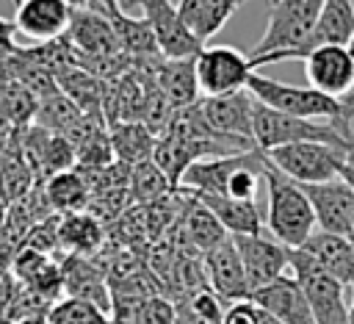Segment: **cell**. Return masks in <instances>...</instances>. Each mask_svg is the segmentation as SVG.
<instances>
[{
  "label": "cell",
  "instance_id": "6da1fadb",
  "mask_svg": "<svg viewBox=\"0 0 354 324\" xmlns=\"http://www.w3.org/2000/svg\"><path fill=\"white\" fill-rule=\"evenodd\" d=\"M246 91L279 111V114H288V116H299V119H324V122H332L343 136L354 138V91L348 97H329L313 86H290V83H282V80H274V78H266V75H252L249 83H246Z\"/></svg>",
  "mask_w": 354,
  "mask_h": 324
},
{
  "label": "cell",
  "instance_id": "7a4b0ae2",
  "mask_svg": "<svg viewBox=\"0 0 354 324\" xmlns=\"http://www.w3.org/2000/svg\"><path fill=\"white\" fill-rule=\"evenodd\" d=\"M324 0H271L268 6V25L257 47L249 53L252 66L307 58L310 55V36L315 30L318 14Z\"/></svg>",
  "mask_w": 354,
  "mask_h": 324
},
{
  "label": "cell",
  "instance_id": "3957f363",
  "mask_svg": "<svg viewBox=\"0 0 354 324\" xmlns=\"http://www.w3.org/2000/svg\"><path fill=\"white\" fill-rule=\"evenodd\" d=\"M263 180L268 188V205H266L268 230L288 249L304 246V241L315 233V224H318L304 188L288 174H282L271 161L266 163Z\"/></svg>",
  "mask_w": 354,
  "mask_h": 324
},
{
  "label": "cell",
  "instance_id": "277c9868",
  "mask_svg": "<svg viewBox=\"0 0 354 324\" xmlns=\"http://www.w3.org/2000/svg\"><path fill=\"white\" fill-rule=\"evenodd\" d=\"M252 136H254V144L268 152V150H277V147H288V144H307V141H315V144H326V147H337L346 152V147L354 144V138L343 136L332 122H324L318 125L315 119H299V116H288V114H279L263 102L254 105V125H252Z\"/></svg>",
  "mask_w": 354,
  "mask_h": 324
},
{
  "label": "cell",
  "instance_id": "5b68a950",
  "mask_svg": "<svg viewBox=\"0 0 354 324\" xmlns=\"http://www.w3.org/2000/svg\"><path fill=\"white\" fill-rule=\"evenodd\" d=\"M288 266L299 280L315 324H348V305L343 299V282L326 274L304 249H288Z\"/></svg>",
  "mask_w": 354,
  "mask_h": 324
},
{
  "label": "cell",
  "instance_id": "8992f818",
  "mask_svg": "<svg viewBox=\"0 0 354 324\" xmlns=\"http://www.w3.org/2000/svg\"><path fill=\"white\" fill-rule=\"evenodd\" d=\"M266 158L290 180L299 186H315V183H329L340 177L343 169V150L326 147V144H288L268 150Z\"/></svg>",
  "mask_w": 354,
  "mask_h": 324
},
{
  "label": "cell",
  "instance_id": "52a82bcc",
  "mask_svg": "<svg viewBox=\"0 0 354 324\" xmlns=\"http://www.w3.org/2000/svg\"><path fill=\"white\" fill-rule=\"evenodd\" d=\"M254 66L249 55L230 44H210L196 53V80L202 97H221L246 89Z\"/></svg>",
  "mask_w": 354,
  "mask_h": 324
},
{
  "label": "cell",
  "instance_id": "ba28073f",
  "mask_svg": "<svg viewBox=\"0 0 354 324\" xmlns=\"http://www.w3.org/2000/svg\"><path fill=\"white\" fill-rule=\"evenodd\" d=\"M133 6H138L141 17L152 25L163 58H191L205 47L199 36L180 17V8L174 0H127L122 11L127 14V8Z\"/></svg>",
  "mask_w": 354,
  "mask_h": 324
},
{
  "label": "cell",
  "instance_id": "9c48e42d",
  "mask_svg": "<svg viewBox=\"0 0 354 324\" xmlns=\"http://www.w3.org/2000/svg\"><path fill=\"white\" fill-rule=\"evenodd\" d=\"M66 39L77 47L83 58L97 61L102 72H108L105 66H119V58L124 55L111 19L100 11H72Z\"/></svg>",
  "mask_w": 354,
  "mask_h": 324
},
{
  "label": "cell",
  "instance_id": "30bf717a",
  "mask_svg": "<svg viewBox=\"0 0 354 324\" xmlns=\"http://www.w3.org/2000/svg\"><path fill=\"white\" fill-rule=\"evenodd\" d=\"M304 72L313 89L329 97H348L354 89V53L340 44L315 47L304 58Z\"/></svg>",
  "mask_w": 354,
  "mask_h": 324
},
{
  "label": "cell",
  "instance_id": "8fae6325",
  "mask_svg": "<svg viewBox=\"0 0 354 324\" xmlns=\"http://www.w3.org/2000/svg\"><path fill=\"white\" fill-rule=\"evenodd\" d=\"M301 188H304V194H307V199H310V205H313L318 230L351 238V222H354V188H351L343 177L329 180V183L301 186Z\"/></svg>",
  "mask_w": 354,
  "mask_h": 324
},
{
  "label": "cell",
  "instance_id": "7c38bea8",
  "mask_svg": "<svg viewBox=\"0 0 354 324\" xmlns=\"http://www.w3.org/2000/svg\"><path fill=\"white\" fill-rule=\"evenodd\" d=\"M202 258H205L207 285L221 299L224 307L252 299V288H249V280H246V271H243V263H241V255H238L232 235Z\"/></svg>",
  "mask_w": 354,
  "mask_h": 324
},
{
  "label": "cell",
  "instance_id": "4fadbf2b",
  "mask_svg": "<svg viewBox=\"0 0 354 324\" xmlns=\"http://www.w3.org/2000/svg\"><path fill=\"white\" fill-rule=\"evenodd\" d=\"M249 288L252 294L263 285H271L274 280H279L285 274L288 266V246H282L277 238H266V235H232Z\"/></svg>",
  "mask_w": 354,
  "mask_h": 324
},
{
  "label": "cell",
  "instance_id": "5bb4252c",
  "mask_svg": "<svg viewBox=\"0 0 354 324\" xmlns=\"http://www.w3.org/2000/svg\"><path fill=\"white\" fill-rule=\"evenodd\" d=\"M254 105H257V100L246 89L199 100V111L210 127H216L224 136H235V138H246V141H254V136H252Z\"/></svg>",
  "mask_w": 354,
  "mask_h": 324
},
{
  "label": "cell",
  "instance_id": "9a60e30c",
  "mask_svg": "<svg viewBox=\"0 0 354 324\" xmlns=\"http://www.w3.org/2000/svg\"><path fill=\"white\" fill-rule=\"evenodd\" d=\"M72 11L66 0H22L14 14V28L30 42H55L69 30Z\"/></svg>",
  "mask_w": 354,
  "mask_h": 324
},
{
  "label": "cell",
  "instance_id": "2e32d148",
  "mask_svg": "<svg viewBox=\"0 0 354 324\" xmlns=\"http://www.w3.org/2000/svg\"><path fill=\"white\" fill-rule=\"evenodd\" d=\"M252 302L274 316L279 324H315V316L310 310V302L299 285L296 277L282 274L271 285H263L252 294Z\"/></svg>",
  "mask_w": 354,
  "mask_h": 324
},
{
  "label": "cell",
  "instance_id": "e0dca14e",
  "mask_svg": "<svg viewBox=\"0 0 354 324\" xmlns=\"http://www.w3.org/2000/svg\"><path fill=\"white\" fill-rule=\"evenodd\" d=\"M61 274H64V296L86 299L97 307H102L111 316V285L108 274L94 258L83 255H64L61 258Z\"/></svg>",
  "mask_w": 354,
  "mask_h": 324
},
{
  "label": "cell",
  "instance_id": "ac0fdd59",
  "mask_svg": "<svg viewBox=\"0 0 354 324\" xmlns=\"http://www.w3.org/2000/svg\"><path fill=\"white\" fill-rule=\"evenodd\" d=\"M147 69L155 80V86L166 94V100L174 108H188L196 105L202 97L199 80H196V55L191 58H155L147 61Z\"/></svg>",
  "mask_w": 354,
  "mask_h": 324
},
{
  "label": "cell",
  "instance_id": "d6986e66",
  "mask_svg": "<svg viewBox=\"0 0 354 324\" xmlns=\"http://www.w3.org/2000/svg\"><path fill=\"white\" fill-rule=\"evenodd\" d=\"M299 249H304L326 274H332L343 285H354V244H351V238L315 230Z\"/></svg>",
  "mask_w": 354,
  "mask_h": 324
},
{
  "label": "cell",
  "instance_id": "ffe728a7",
  "mask_svg": "<svg viewBox=\"0 0 354 324\" xmlns=\"http://www.w3.org/2000/svg\"><path fill=\"white\" fill-rule=\"evenodd\" d=\"M188 194H194L218 222L230 235H260L263 227V216L257 208V199H232V197H218V194H199L185 188Z\"/></svg>",
  "mask_w": 354,
  "mask_h": 324
},
{
  "label": "cell",
  "instance_id": "44dd1931",
  "mask_svg": "<svg viewBox=\"0 0 354 324\" xmlns=\"http://www.w3.org/2000/svg\"><path fill=\"white\" fill-rule=\"evenodd\" d=\"M174 230L185 238V246H191L196 255H207L210 249H216L221 241L230 238V233L221 227V222L194 194H188V205H185L180 222L174 224Z\"/></svg>",
  "mask_w": 354,
  "mask_h": 324
},
{
  "label": "cell",
  "instance_id": "7402d4cb",
  "mask_svg": "<svg viewBox=\"0 0 354 324\" xmlns=\"http://www.w3.org/2000/svg\"><path fill=\"white\" fill-rule=\"evenodd\" d=\"M102 244H105V224L97 222L88 210L61 216V224H58V246L64 249V255L94 258V252H100Z\"/></svg>",
  "mask_w": 354,
  "mask_h": 324
},
{
  "label": "cell",
  "instance_id": "603a6c76",
  "mask_svg": "<svg viewBox=\"0 0 354 324\" xmlns=\"http://www.w3.org/2000/svg\"><path fill=\"white\" fill-rule=\"evenodd\" d=\"M354 39V6L351 0H324L315 30L310 36V53L324 44L348 47Z\"/></svg>",
  "mask_w": 354,
  "mask_h": 324
},
{
  "label": "cell",
  "instance_id": "cb8c5ba5",
  "mask_svg": "<svg viewBox=\"0 0 354 324\" xmlns=\"http://www.w3.org/2000/svg\"><path fill=\"white\" fill-rule=\"evenodd\" d=\"M108 19L113 25V33H116L124 55H130V61H155V58H160L155 30L144 17H130L124 11H116V14H108Z\"/></svg>",
  "mask_w": 354,
  "mask_h": 324
},
{
  "label": "cell",
  "instance_id": "d4e9b609",
  "mask_svg": "<svg viewBox=\"0 0 354 324\" xmlns=\"http://www.w3.org/2000/svg\"><path fill=\"white\" fill-rule=\"evenodd\" d=\"M44 197L53 208V213H80L88 208V199H91V191L83 180V174L77 169H66V172H55L53 177L44 180Z\"/></svg>",
  "mask_w": 354,
  "mask_h": 324
},
{
  "label": "cell",
  "instance_id": "484cf974",
  "mask_svg": "<svg viewBox=\"0 0 354 324\" xmlns=\"http://www.w3.org/2000/svg\"><path fill=\"white\" fill-rule=\"evenodd\" d=\"M108 133H111V144H113L116 161L136 166V163L152 158V150H155L158 138L141 122H122V125L108 127Z\"/></svg>",
  "mask_w": 354,
  "mask_h": 324
},
{
  "label": "cell",
  "instance_id": "4316f807",
  "mask_svg": "<svg viewBox=\"0 0 354 324\" xmlns=\"http://www.w3.org/2000/svg\"><path fill=\"white\" fill-rule=\"evenodd\" d=\"M80 116H83V111L77 108V102L69 94L53 89V91H44L39 97L36 114H33V125H39V127H44L50 133H66Z\"/></svg>",
  "mask_w": 354,
  "mask_h": 324
},
{
  "label": "cell",
  "instance_id": "83f0119b",
  "mask_svg": "<svg viewBox=\"0 0 354 324\" xmlns=\"http://www.w3.org/2000/svg\"><path fill=\"white\" fill-rule=\"evenodd\" d=\"M130 197L133 202L138 205H152L158 199H163L166 194L174 191V186L169 183V177L158 169V163L149 158V161H141L130 169Z\"/></svg>",
  "mask_w": 354,
  "mask_h": 324
},
{
  "label": "cell",
  "instance_id": "f1b7e54d",
  "mask_svg": "<svg viewBox=\"0 0 354 324\" xmlns=\"http://www.w3.org/2000/svg\"><path fill=\"white\" fill-rule=\"evenodd\" d=\"M36 97L25 83L6 80L0 83V122L3 125H25L36 114Z\"/></svg>",
  "mask_w": 354,
  "mask_h": 324
},
{
  "label": "cell",
  "instance_id": "f546056e",
  "mask_svg": "<svg viewBox=\"0 0 354 324\" xmlns=\"http://www.w3.org/2000/svg\"><path fill=\"white\" fill-rule=\"evenodd\" d=\"M47 324H111V316L86 299L64 296L50 307Z\"/></svg>",
  "mask_w": 354,
  "mask_h": 324
},
{
  "label": "cell",
  "instance_id": "4dcf8cb0",
  "mask_svg": "<svg viewBox=\"0 0 354 324\" xmlns=\"http://www.w3.org/2000/svg\"><path fill=\"white\" fill-rule=\"evenodd\" d=\"M133 205V197H130V188H108V191H100V194H91L88 199V213L108 224V222H116L127 213V208Z\"/></svg>",
  "mask_w": 354,
  "mask_h": 324
},
{
  "label": "cell",
  "instance_id": "1f68e13d",
  "mask_svg": "<svg viewBox=\"0 0 354 324\" xmlns=\"http://www.w3.org/2000/svg\"><path fill=\"white\" fill-rule=\"evenodd\" d=\"M116 161L113 155V144H111V133L108 130H100L94 133L83 147H77V169H102V166H111Z\"/></svg>",
  "mask_w": 354,
  "mask_h": 324
},
{
  "label": "cell",
  "instance_id": "d6a6232c",
  "mask_svg": "<svg viewBox=\"0 0 354 324\" xmlns=\"http://www.w3.org/2000/svg\"><path fill=\"white\" fill-rule=\"evenodd\" d=\"M238 6H241V0H207L205 14H202V19H199V25H196V36H199V42L205 44L207 36L218 33Z\"/></svg>",
  "mask_w": 354,
  "mask_h": 324
},
{
  "label": "cell",
  "instance_id": "836d02e7",
  "mask_svg": "<svg viewBox=\"0 0 354 324\" xmlns=\"http://www.w3.org/2000/svg\"><path fill=\"white\" fill-rule=\"evenodd\" d=\"M174 321H177V305L166 296H152L147 299L138 324H174Z\"/></svg>",
  "mask_w": 354,
  "mask_h": 324
},
{
  "label": "cell",
  "instance_id": "e575fe53",
  "mask_svg": "<svg viewBox=\"0 0 354 324\" xmlns=\"http://www.w3.org/2000/svg\"><path fill=\"white\" fill-rule=\"evenodd\" d=\"M257 318H260V307L252 299H246V302L227 305L224 316H221V324H257Z\"/></svg>",
  "mask_w": 354,
  "mask_h": 324
},
{
  "label": "cell",
  "instance_id": "d590c367",
  "mask_svg": "<svg viewBox=\"0 0 354 324\" xmlns=\"http://www.w3.org/2000/svg\"><path fill=\"white\" fill-rule=\"evenodd\" d=\"M205 6H207V0H177V8H180V17L185 19V25L196 33V25H199V19H202V14H205Z\"/></svg>",
  "mask_w": 354,
  "mask_h": 324
},
{
  "label": "cell",
  "instance_id": "8d00e7d4",
  "mask_svg": "<svg viewBox=\"0 0 354 324\" xmlns=\"http://www.w3.org/2000/svg\"><path fill=\"white\" fill-rule=\"evenodd\" d=\"M257 324H279L274 316H268L266 310H260V318H257Z\"/></svg>",
  "mask_w": 354,
  "mask_h": 324
},
{
  "label": "cell",
  "instance_id": "74e56055",
  "mask_svg": "<svg viewBox=\"0 0 354 324\" xmlns=\"http://www.w3.org/2000/svg\"><path fill=\"white\" fill-rule=\"evenodd\" d=\"M348 324H354V285H351V305H348Z\"/></svg>",
  "mask_w": 354,
  "mask_h": 324
},
{
  "label": "cell",
  "instance_id": "f35d334b",
  "mask_svg": "<svg viewBox=\"0 0 354 324\" xmlns=\"http://www.w3.org/2000/svg\"><path fill=\"white\" fill-rule=\"evenodd\" d=\"M340 177H343V180H346V183L354 188V174H340Z\"/></svg>",
  "mask_w": 354,
  "mask_h": 324
},
{
  "label": "cell",
  "instance_id": "ab89813d",
  "mask_svg": "<svg viewBox=\"0 0 354 324\" xmlns=\"http://www.w3.org/2000/svg\"><path fill=\"white\" fill-rule=\"evenodd\" d=\"M348 50H351V53H354V39H351V44H348Z\"/></svg>",
  "mask_w": 354,
  "mask_h": 324
},
{
  "label": "cell",
  "instance_id": "60d3db41",
  "mask_svg": "<svg viewBox=\"0 0 354 324\" xmlns=\"http://www.w3.org/2000/svg\"><path fill=\"white\" fill-rule=\"evenodd\" d=\"M351 238H354V222H351Z\"/></svg>",
  "mask_w": 354,
  "mask_h": 324
},
{
  "label": "cell",
  "instance_id": "b9f144b4",
  "mask_svg": "<svg viewBox=\"0 0 354 324\" xmlns=\"http://www.w3.org/2000/svg\"><path fill=\"white\" fill-rule=\"evenodd\" d=\"M351 244H354V238H351Z\"/></svg>",
  "mask_w": 354,
  "mask_h": 324
},
{
  "label": "cell",
  "instance_id": "7bdbcfd3",
  "mask_svg": "<svg viewBox=\"0 0 354 324\" xmlns=\"http://www.w3.org/2000/svg\"><path fill=\"white\" fill-rule=\"evenodd\" d=\"M241 3H243V0H241Z\"/></svg>",
  "mask_w": 354,
  "mask_h": 324
}]
</instances>
